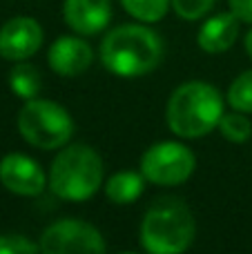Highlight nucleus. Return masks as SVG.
<instances>
[{
  "label": "nucleus",
  "mask_w": 252,
  "mask_h": 254,
  "mask_svg": "<svg viewBox=\"0 0 252 254\" xmlns=\"http://www.w3.org/2000/svg\"><path fill=\"white\" fill-rule=\"evenodd\" d=\"M101 63L119 78H138L163 61V40L145 25H121L107 31L98 49Z\"/></svg>",
  "instance_id": "f257e3e1"
},
{
  "label": "nucleus",
  "mask_w": 252,
  "mask_h": 254,
  "mask_svg": "<svg viewBox=\"0 0 252 254\" xmlns=\"http://www.w3.org/2000/svg\"><path fill=\"white\" fill-rule=\"evenodd\" d=\"M223 116V98L214 85L190 80L172 92L165 119L172 134L179 138H201L219 127Z\"/></svg>",
  "instance_id": "f03ea898"
},
{
  "label": "nucleus",
  "mask_w": 252,
  "mask_h": 254,
  "mask_svg": "<svg viewBox=\"0 0 252 254\" xmlns=\"http://www.w3.org/2000/svg\"><path fill=\"white\" fill-rule=\"evenodd\" d=\"M103 158L89 145H65L49 167L47 185L54 196L71 203L92 198L103 185Z\"/></svg>",
  "instance_id": "7ed1b4c3"
},
{
  "label": "nucleus",
  "mask_w": 252,
  "mask_h": 254,
  "mask_svg": "<svg viewBox=\"0 0 252 254\" xmlns=\"http://www.w3.org/2000/svg\"><path fill=\"white\" fill-rule=\"evenodd\" d=\"M194 234L190 207L174 196L154 201L141 221V246L150 254H181L192 246Z\"/></svg>",
  "instance_id": "20e7f679"
},
{
  "label": "nucleus",
  "mask_w": 252,
  "mask_h": 254,
  "mask_svg": "<svg viewBox=\"0 0 252 254\" xmlns=\"http://www.w3.org/2000/svg\"><path fill=\"white\" fill-rule=\"evenodd\" d=\"M18 131L29 145L38 149H61L71 140L74 119L63 105L47 98L25 101L18 112Z\"/></svg>",
  "instance_id": "39448f33"
},
{
  "label": "nucleus",
  "mask_w": 252,
  "mask_h": 254,
  "mask_svg": "<svg viewBox=\"0 0 252 254\" xmlns=\"http://www.w3.org/2000/svg\"><path fill=\"white\" fill-rule=\"evenodd\" d=\"M196 167V156L188 145L179 140H161L147 147L141 156V172L147 183L161 188L183 185Z\"/></svg>",
  "instance_id": "423d86ee"
},
{
  "label": "nucleus",
  "mask_w": 252,
  "mask_h": 254,
  "mask_svg": "<svg viewBox=\"0 0 252 254\" xmlns=\"http://www.w3.org/2000/svg\"><path fill=\"white\" fill-rule=\"evenodd\" d=\"M38 246L47 254L105 252L103 234L92 223L80 219H61L56 223H52L43 232Z\"/></svg>",
  "instance_id": "0eeeda50"
},
{
  "label": "nucleus",
  "mask_w": 252,
  "mask_h": 254,
  "mask_svg": "<svg viewBox=\"0 0 252 254\" xmlns=\"http://www.w3.org/2000/svg\"><path fill=\"white\" fill-rule=\"evenodd\" d=\"M43 27L36 18L16 16L0 27V56L20 63L31 58L43 45Z\"/></svg>",
  "instance_id": "6e6552de"
},
{
  "label": "nucleus",
  "mask_w": 252,
  "mask_h": 254,
  "mask_svg": "<svg viewBox=\"0 0 252 254\" xmlns=\"http://www.w3.org/2000/svg\"><path fill=\"white\" fill-rule=\"evenodd\" d=\"M0 183L18 196H38L47 188V176L31 156L13 152L0 161Z\"/></svg>",
  "instance_id": "1a4fd4ad"
},
{
  "label": "nucleus",
  "mask_w": 252,
  "mask_h": 254,
  "mask_svg": "<svg viewBox=\"0 0 252 254\" xmlns=\"http://www.w3.org/2000/svg\"><path fill=\"white\" fill-rule=\"evenodd\" d=\"M47 63L58 76L74 78L89 69V65L94 63V52L87 40H83L80 36H61L49 47Z\"/></svg>",
  "instance_id": "9d476101"
},
{
  "label": "nucleus",
  "mask_w": 252,
  "mask_h": 254,
  "mask_svg": "<svg viewBox=\"0 0 252 254\" xmlns=\"http://www.w3.org/2000/svg\"><path fill=\"white\" fill-rule=\"evenodd\" d=\"M65 25L78 36L101 34L112 18L110 0H65L63 4Z\"/></svg>",
  "instance_id": "9b49d317"
},
{
  "label": "nucleus",
  "mask_w": 252,
  "mask_h": 254,
  "mask_svg": "<svg viewBox=\"0 0 252 254\" xmlns=\"http://www.w3.org/2000/svg\"><path fill=\"white\" fill-rule=\"evenodd\" d=\"M241 20L232 11H223L208 18L201 25L196 43L205 54H223L237 43Z\"/></svg>",
  "instance_id": "f8f14e48"
},
{
  "label": "nucleus",
  "mask_w": 252,
  "mask_h": 254,
  "mask_svg": "<svg viewBox=\"0 0 252 254\" xmlns=\"http://www.w3.org/2000/svg\"><path fill=\"white\" fill-rule=\"evenodd\" d=\"M145 176L143 172H116L105 183V196L116 205H129L134 203L145 190Z\"/></svg>",
  "instance_id": "ddd939ff"
},
{
  "label": "nucleus",
  "mask_w": 252,
  "mask_h": 254,
  "mask_svg": "<svg viewBox=\"0 0 252 254\" xmlns=\"http://www.w3.org/2000/svg\"><path fill=\"white\" fill-rule=\"evenodd\" d=\"M9 87L22 101H31V98H38L40 89H43V78H40V71L34 65L20 61L9 74Z\"/></svg>",
  "instance_id": "4468645a"
},
{
  "label": "nucleus",
  "mask_w": 252,
  "mask_h": 254,
  "mask_svg": "<svg viewBox=\"0 0 252 254\" xmlns=\"http://www.w3.org/2000/svg\"><path fill=\"white\" fill-rule=\"evenodd\" d=\"M172 0H121V7L138 22H156L168 13Z\"/></svg>",
  "instance_id": "2eb2a0df"
},
{
  "label": "nucleus",
  "mask_w": 252,
  "mask_h": 254,
  "mask_svg": "<svg viewBox=\"0 0 252 254\" xmlns=\"http://www.w3.org/2000/svg\"><path fill=\"white\" fill-rule=\"evenodd\" d=\"M219 131H221V136L226 140H230V143H246V140L252 136V123L250 119L246 116V112H223L221 121H219Z\"/></svg>",
  "instance_id": "dca6fc26"
},
{
  "label": "nucleus",
  "mask_w": 252,
  "mask_h": 254,
  "mask_svg": "<svg viewBox=\"0 0 252 254\" xmlns=\"http://www.w3.org/2000/svg\"><path fill=\"white\" fill-rule=\"evenodd\" d=\"M228 103L232 110L252 114V69L239 74L228 87Z\"/></svg>",
  "instance_id": "f3484780"
},
{
  "label": "nucleus",
  "mask_w": 252,
  "mask_h": 254,
  "mask_svg": "<svg viewBox=\"0 0 252 254\" xmlns=\"http://www.w3.org/2000/svg\"><path fill=\"white\" fill-rule=\"evenodd\" d=\"M214 0H172V7L177 16L183 20H199L212 9Z\"/></svg>",
  "instance_id": "a211bd4d"
},
{
  "label": "nucleus",
  "mask_w": 252,
  "mask_h": 254,
  "mask_svg": "<svg viewBox=\"0 0 252 254\" xmlns=\"http://www.w3.org/2000/svg\"><path fill=\"white\" fill-rule=\"evenodd\" d=\"M40 246L22 234H0V254H36Z\"/></svg>",
  "instance_id": "6ab92c4d"
},
{
  "label": "nucleus",
  "mask_w": 252,
  "mask_h": 254,
  "mask_svg": "<svg viewBox=\"0 0 252 254\" xmlns=\"http://www.w3.org/2000/svg\"><path fill=\"white\" fill-rule=\"evenodd\" d=\"M228 4L241 22H252V0H228Z\"/></svg>",
  "instance_id": "aec40b11"
},
{
  "label": "nucleus",
  "mask_w": 252,
  "mask_h": 254,
  "mask_svg": "<svg viewBox=\"0 0 252 254\" xmlns=\"http://www.w3.org/2000/svg\"><path fill=\"white\" fill-rule=\"evenodd\" d=\"M246 52H248V56L252 58V29L246 34Z\"/></svg>",
  "instance_id": "412c9836"
}]
</instances>
